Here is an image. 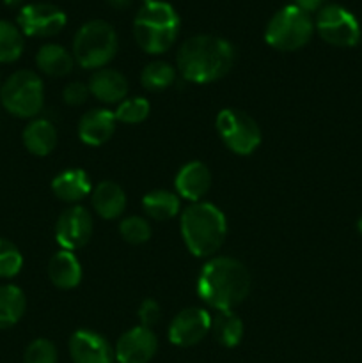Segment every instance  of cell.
<instances>
[{
  "label": "cell",
  "mask_w": 362,
  "mask_h": 363,
  "mask_svg": "<svg viewBox=\"0 0 362 363\" xmlns=\"http://www.w3.org/2000/svg\"><path fill=\"white\" fill-rule=\"evenodd\" d=\"M233 45L216 35L199 34L188 38L177 50V69L192 84H212L226 77L234 66Z\"/></svg>",
  "instance_id": "6da1fadb"
},
{
  "label": "cell",
  "mask_w": 362,
  "mask_h": 363,
  "mask_svg": "<svg viewBox=\"0 0 362 363\" xmlns=\"http://www.w3.org/2000/svg\"><path fill=\"white\" fill-rule=\"evenodd\" d=\"M251 273L233 257H213L197 277V294L215 311H233L251 293Z\"/></svg>",
  "instance_id": "7a4b0ae2"
},
{
  "label": "cell",
  "mask_w": 362,
  "mask_h": 363,
  "mask_svg": "<svg viewBox=\"0 0 362 363\" xmlns=\"http://www.w3.org/2000/svg\"><path fill=\"white\" fill-rule=\"evenodd\" d=\"M227 234L226 215L209 202H194L181 213V236L195 257H212Z\"/></svg>",
  "instance_id": "3957f363"
},
{
  "label": "cell",
  "mask_w": 362,
  "mask_h": 363,
  "mask_svg": "<svg viewBox=\"0 0 362 363\" xmlns=\"http://www.w3.org/2000/svg\"><path fill=\"white\" fill-rule=\"evenodd\" d=\"M180 16L169 2L146 0L133 20V35L146 53L167 52L180 34Z\"/></svg>",
  "instance_id": "277c9868"
},
{
  "label": "cell",
  "mask_w": 362,
  "mask_h": 363,
  "mask_svg": "<svg viewBox=\"0 0 362 363\" xmlns=\"http://www.w3.org/2000/svg\"><path fill=\"white\" fill-rule=\"evenodd\" d=\"M117 34L110 23L91 20L73 38V59L85 69H102L117 53Z\"/></svg>",
  "instance_id": "5b68a950"
},
{
  "label": "cell",
  "mask_w": 362,
  "mask_h": 363,
  "mask_svg": "<svg viewBox=\"0 0 362 363\" xmlns=\"http://www.w3.org/2000/svg\"><path fill=\"white\" fill-rule=\"evenodd\" d=\"M0 103L6 112L20 119L38 116L45 103V87L39 74L31 69L14 71L2 84Z\"/></svg>",
  "instance_id": "8992f818"
},
{
  "label": "cell",
  "mask_w": 362,
  "mask_h": 363,
  "mask_svg": "<svg viewBox=\"0 0 362 363\" xmlns=\"http://www.w3.org/2000/svg\"><path fill=\"white\" fill-rule=\"evenodd\" d=\"M314 23L311 16L297 6H286L277 11L268 21L265 41L279 52H295L311 41Z\"/></svg>",
  "instance_id": "52a82bcc"
},
{
  "label": "cell",
  "mask_w": 362,
  "mask_h": 363,
  "mask_svg": "<svg viewBox=\"0 0 362 363\" xmlns=\"http://www.w3.org/2000/svg\"><path fill=\"white\" fill-rule=\"evenodd\" d=\"M215 126L220 140L234 155L248 156L261 144V130H259L258 123L241 110H220Z\"/></svg>",
  "instance_id": "ba28073f"
},
{
  "label": "cell",
  "mask_w": 362,
  "mask_h": 363,
  "mask_svg": "<svg viewBox=\"0 0 362 363\" xmlns=\"http://www.w3.org/2000/svg\"><path fill=\"white\" fill-rule=\"evenodd\" d=\"M314 28L323 41L337 48H351L362 35L357 18L337 4H329L318 11Z\"/></svg>",
  "instance_id": "9c48e42d"
},
{
  "label": "cell",
  "mask_w": 362,
  "mask_h": 363,
  "mask_svg": "<svg viewBox=\"0 0 362 363\" xmlns=\"http://www.w3.org/2000/svg\"><path fill=\"white\" fill-rule=\"evenodd\" d=\"M66 13L52 4H28L18 13L21 34L31 38H52L66 27Z\"/></svg>",
  "instance_id": "30bf717a"
},
{
  "label": "cell",
  "mask_w": 362,
  "mask_h": 363,
  "mask_svg": "<svg viewBox=\"0 0 362 363\" xmlns=\"http://www.w3.org/2000/svg\"><path fill=\"white\" fill-rule=\"evenodd\" d=\"M92 216L82 206H73V208L62 211L55 225V240L64 250H78L85 247L92 236Z\"/></svg>",
  "instance_id": "8fae6325"
},
{
  "label": "cell",
  "mask_w": 362,
  "mask_h": 363,
  "mask_svg": "<svg viewBox=\"0 0 362 363\" xmlns=\"http://www.w3.org/2000/svg\"><path fill=\"white\" fill-rule=\"evenodd\" d=\"M212 315L204 308H185L169 325V340L174 346L190 347L201 342L212 330Z\"/></svg>",
  "instance_id": "7c38bea8"
},
{
  "label": "cell",
  "mask_w": 362,
  "mask_h": 363,
  "mask_svg": "<svg viewBox=\"0 0 362 363\" xmlns=\"http://www.w3.org/2000/svg\"><path fill=\"white\" fill-rule=\"evenodd\" d=\"M156 351H158V339L153 330L135 326L119 337L114 354L119 363H149Z\"/></svg>",
  "instance_id": "4fadbf2b"
},
{
  "label": "cell",
  "mask_w": 362,
  "mask_h": 363,
  "mask_svg": "<svg viewBox=\"0 0 362 363\" xmlns=\"http://www.w3.org/2000/svg\"><path fill=\"white\" fill-rule=\"evenodd\" d=\"M73 363H112L114 353L106 339L91 330H78L70 339Z\"/></svg>",
  "instance_id": "5bb4252c"
},
{
  "label": "cell",
  "mask_w": 362,
  "mask_h": 363,
  "mask_svg": "<svg viewBox=\"0 0 362 363\" xmlns=\"http://www.w3.org/2000/svg\"><path fill=\"white\" fill-rule=\"evenodd\" d=\"M176 194L187 201L199 202L212 186V172L202 162H190L181 167L174 179Z\"/></svg>",
  "instance_id": "9a60e30c"
},
{
  "label": "cell",
  "mask_w": 362,
  "mask_h": 363,
  "mask_svg": "<svg viewBox=\"0 0 362 363\" xmlns=\"http://www.w3.org/2000/svg\"><path fill=\"white\" fill-rule=\"evenodd\" d=\"M116 116L106 108L89 110L78 123V137L84 144L98 147L106 144L116 131Z\"/></svg>",
  "instance_id": "2e32d148"
},
{
  "label": "cell",
  "mask_w": 362,
  "mask_h": 363,
  "mask_svg": "<svg viewBox=\"0 0 362 363\" xmlns=\"http://www.w3.org/2000/svg\"><path fill=\"white\" fill-rule=\"evenodd\" d=\"M89 92L106 105L124 101L128 94V82L117 69L102 67L89 80Z\"/></svg>",
  "instance_id": "e0dca14e"
},
{
  "label": "cell",
  "mask_w": 362,
  "mask_h": 363,
  "mask_svg": "<svg viewBox=\"0 0 362 363\" xmlns=\"http://www.w3.org/2000/svg\"><path fill=\"white\" fill-rule=\"evenodd\" d=\"M92 208L102 218L114 220L121 216L126 208V194L123 188L114 181H102L91 191Z\"/></svg>",
  "instance_id": "ac0fdd59"
},
{
  "label": "cell",
  "mask_w": 362,
  "mask_h": 363,
  "mask_svg": "<svg viewBox=\"0 0 362 363\" xmlns=\"http://www.w3.org/2000/svg\"><path fill=\"white\" fill-rule=\"evenodd\" d=\"M48 279L59 289H73L82 282V266L77 255L70 250H60L50 259Z\"/></svg>",
  "instance_id": "d6986e66"
},
{
  "label": "cell",
  "mask_w": 362,
  "mask_h": 363,
  "mask_svg": "<svg viewBox=\"0 0 362 363\" xmlns=\"http://www.w3.org/2000/svg\"><path fill=\"white\" fill-rule=\"evenodd\" d=\"M52 190L55 197L64 202H78L92 191L91 179L82 169H70L57 174L52 181Z\"/></svg>",
  "instance_id": "ffe728a7"
},
{
  "label": "cell",
  "mask_w": 362,
  "mask_h": 363,
  "mask_svg": "<svg viewBox=\"0 0 362 363\" xmlns=\"http://www.w3.org/2000/svg\"><path fill=\"white\" fill-rule=\"evenodd\" d=\"M21 138L31 155L48 156L57 145V130L48 119H34L25 126Z\"/></svg>",
  "instance_id": "44dd1931"
},
{
  "label": "cell",
  "mask_w": 362,
  "mask_h": 363,
  "mask_svg": "<svg viewBox=\"0 0 362 363\" xmlns=\"http://www.w3.org/2000/svg\"><path fill=\"white\" fill-rule=\"evenodd\" d=\"M35 64L39 71L48 77H66L71 73L75 66L73 53L67 52L60 45H43L39 52L35 53Z\"/></svg>",
  "instance_id": "7402d4cb"
},
{
  "label": "cell",
  "mask_w": 362,
  "mask_h": 363,
  "mask_svg": "<svg viewBox=\"0 0 362 363\" xmlns=\"http://www.w3.org/2000/svg\"><path fill=\"white\" fill-rule=\"evenodd\" d=\"M27 308L23 291L13 284L0 286V330L13 328L18 325Z\"/></svg>",
  "instance_id": "603a6c76"
},
{
  "label": "cell",
  "mask_w": 362,
  "mask_h": 363,
  "mask_svg": "<svg viewBox=\"0 0 362 363\" xmlns=\"http://www.w3.org/2000/svg\"><path fill=\"white\" fill-rule=\"evenodd\" d=\"M142 209L149 218L165 222L180 213V195L167 190H153L142 199Z\"/></svg>",
  "instance_id": "cb8c5ba5"
},
{
  "label": "cell",
  "mask_w": 362,
  "mask_h": 363,
  "mask_svg": "<svg viewBox=\"0 0 362 363\" xmlns=\"http://www.w3.org/2000/svg\"><path fill=\"white\" fill-rule=\"evenodd\" d=\"M212 332L224 347H236L243 339V323L233 311H222L212 319Z\"/></svg>",
  "instance_id": "d4e9b609"
},
{
  "label": "cell",
  "mask_w": 362,
  "mask_h": 363,
  "mask_svg": "<svg viewBox=\"0 0 362 363\" xmlns=\"http://www.w3.org/2000/svg\"><path fill=\"white\" fill-rule=\"evenodd\" d=\"M176 82V69L165 60H153L142 69V87L151 92H160L169 89Z\"/></svg>",
  "instance_id": "484cf974"
},
{
  "label": "cell",
  "mask_w": 362,
  "mask_h": 363,
  "mask_svg": "<svg viewBox=\"0 0 362 363\" xmlns=\"http://www.w3.org/2000/svg\"><path fill=\"white\" fill-rule=\"evenodd\" d=\"M23 34L20 27L11 21L0 20V62L11 64L23 53Z\"/></svg>",
  "instance_id": "4316f807"
},
{
  "label": "cell",
  "mask_w": 362,
  "mask_h": 363,
  "mask_svg": "<svg viewBox=\"0 0 362 363\" xmlns=\"http://www.w3.org/2000/svg\"><path fill=\"white\" fill-rule=\"evenodd\" d=\"M23 268V255L13 241L0 238V279H14Z\"/></svg>",
  "instance_id": "83f0119b"
},
{
  "label": "cell",
  "mask_w": 362,
  "mask_h": 363,
  "mask_svg": "<svg viewBox=\"0 0 362 363\" xmlns=\"http://www.w3.org/2000/svg\"><path fill=\"white\" fill-rule=\"evenodd\" d=\"M149 112H151V105L146 98H130L119 103L117 110L114 112L116 121L124 124H138L142 121L148 119Z\"/></svg>",
  "instance_id": "f1b7e54d"
},
{
  "label": "cell",
  "mask_w": 362,
  "mask_h": 363,
  "mask_svg": "<svg viewBox=\"0 0 362 363\" xmlns=\"http://www.w3.org/2000/svg\"><path fill=\"white\" fill-rule=\"evenodd\" d=\"M119 234L126 243L144 245L151 238V225L142 216H128L119 223Z\"/></svg>",
  "instance_id": "f546056e"
},
{
  "label": "cell",
  "mask_w": 362,
  "mask_h": 363,
  "mask_svg": "<svg viewBox=\"0 0 362 363\" xmlns=\"http://www.w3.org/2000/svg\"><path fill=\"white\" fill-rule=\"evenodd\" d=\"M57 347L48 339H35L23 353V363H57Z\"/></svg>",
  "instance_id": "4dcf8cb0"
},
{
  "label": "cell",
  "mask_w": 362,
  "mask_h": 363,
  "mask_svg": "<svg viewBox=\"0 0 362 363\" xmlns=\"http://www.w3.org/2000/svg\"><path fill=\"white\" fill-rule=\"evenodd\" d=\"M137 315H138V321H141V326L151 330L153 326L158 325V321L162 319V308H160L158 301L148 298V300H144L141 303Z\"/></svg>",
  "instance_id": "1f68e13d"
},
{
  "label": "cell",
  "mask_w": 362,
  "mask_h": 363,
  "mask_svg": "<svg viewBox=\"0 0 362 363\" xmlns=\"http://www.w3.org/2000/svg\"><path fill=\"white\" fill-rule=\"evenodd\" d=\"M89 85L82 84V82H71L67 84L66 87L62 89V99L66 105L71 106H78V105H84L89 98Z\"/></svg>",
  "instance_id": "d6a6232c"
},
{
  "label": "cell",
  "mask_w": 362,
  "mask_h": 363,
  "mask_svg": "<svg viewBox=\"0 0 362 363\" xmlns=\"http://www.w3.org/2000/svg\"><path fill=\"white\" fill-rule=\"evenodd\" d=\"M293 6H297L298 9H302L304 13H318L323 7V0H293Z\"/></svg>",
  "instance_id": "836d02e7"
},
{
  "label": "cell",
  "mask_w": 362,
  "mask_h": 363,
  "mask_svg": "<svg viewBox=\"0 0 362 363\" xmlns=\"http://www.w3.org/2000/svg\"><path fill=\"white\" fill-rule=\"evenodd\" d=\"M106 2H109L112 7H116V9H124V7L130 6L133 0H106Z\"/></svg>",
  "instance_id": "e575fe53"
},
{
  "label": "cell",
  "mask_w": 362,
  "mask_h": 363,
  "mask_svg": "<svg viewBox=\"0 0 362 363\" xmlns=\"http://www.w3.org/2000/svg\"><path fill=\"white\" fill-rule=\"evenodd\" d=\"M21 0H4V4H6V6H18V4H20Z\"/></svg>",
  "instance_id": "d590c367"
},
{
  "label": "cell",
  "mask_w": 362,
  "mask_h": 363,
  "mask_svg": "<svg viewBox=\"0 0 362 363\" xmlns=\"http://www.w3.org/2000/svg\"><path fill=\"white\" fill-rule=\"evenodd\" d=\"M357 230H358V234H361V236H362V216L357 220Z\"/></svg>",
  "instance_id": "8d00e7d4"
},
{
  "label": "cell",
  "mask_w": 362,
  "mask_h": 363,
  "mask_svg": "<svg viewBox=\"0 0 362 363\" xmlns=\"http://www.w3.org/2000/svg\"><path fill=\"white\" fill-rule=\"evenodd\" d=\"M0 89H2V85H0Z\"/></svg>",
  "instance_id": "74e56055"
}]
</instances>
